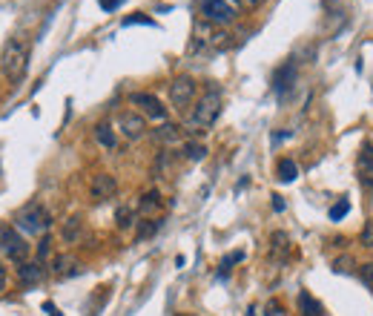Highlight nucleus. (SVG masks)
Masks as SVG:
<instances>
[{
    "instance_id": "6e6552de",
    "label": "nucleus",
    "mask_w": 373,
    "mask_h": 316,
    "mask_svg": "<svg viewBox=\"0 0 373 316\" xmlns=\"http://www.w3.org/2000/svg\"><path fill=\"white\" fill-rule=\"evenodd\" d=\"M118 130H121V135L124 138H129V141H138L144 133H147V121H144V115H138V113H121L118 115Z\"/></svg>"
},
{
    "instance_id": "7c9ffc66",
    "label": "nucleus",
    "mask_w": 373,
    "mask_h": 316,
    "mask_svg": "<svg viewBox=\"0 0 373 316\" xmlns=\"http://www.w3.org/2000/svg\"><path fill=\"white\" fill-rule=\"evenodd\" d=\"M98 3H101V9H106V12H115V9L124 3V0H98Z\"/></svg>"
},
{
    "instance_id": "f257e3e1",
    "label": "nucleus",
    "mask_w": 373,
    "mask_h": 316,
    "mask_svg": "<svg viewBox=\"0 0 373 316\" xmlns=\"http://www.w3.org/2000/svg\"><path fill=\"white\" fill-rule=\"evenodd\" d=\"M233 46V35L224 32L216 23L196 21L192 26V41H190V55H204V52H224Z\"/></svg>"
},
{
    "instance_id": "ddd939ff",
    "label": "nucleus",
    "mask_w": 373,
    "mask_h": 316,
    "mask_svg": "<svg viewBox=\"0 0 373 316\" xmlns=\"http://www.w3.org/2000/svg\"><path fill=\"white\" fill-rule=\"evenodd\" d=\"M290 256V236L284 230H275L270 236V259L273 262H284Z\"/></svg>"
},
{
    "instance_id": "f704fd0d",
    "label": "nucleus",
    "mask_w": 373,
    "mask_h": 316,
    "mask_svg": "<svg viewBox=\"0 0 373 316\" xmlns=\"http://www.w3.org/2000/svg\"><path fill=\"white\" fill-rule=\"evenodd\" d=\"M273 210H284V201H282V196H273Z\"/></svg>"
},
{
    "instance_id": "1a4fd4ad",
    "label": "nucleus",
    "mask_w": 373,
    "mask_h": 316,
    "mask_svg": "<svg viewBox=\"0 0 373 316\" xmlns=\"http://www.w3.org/2000/svg\"><path fill=\"white\" fill-rule=\"evenodd\" d=\"M129 104L141 106L144 113H147V118H155V121L167 118V106H161V101L155 98V95H150V92H133V95H129Z\"/></svg>"
},
{
    "instance_id": "f03ea898",
    "label": "nucleus",
    "mask_w": 373,
    "mask_h": 316,
    "mask_svg": "<svg viewBox=\"0 0 373 316\" xmlns=\"http://www.w3.org/2000/svg\"><path fill=\"white\" fill-rule=\"evenodd\" d=\"M218 113H221V89L216 84H210L187 118V133H207L216 124Z\"/></svg>"
},
{
    "instance_id": "72a5a7b5",
    "label": "nucleus",
    "mask_w": 373,
    "mask_h": 316,
    "mask_svg": "<svg viewBox=\"0 0 373 316\" xmlns=\"http://www.w3.org/2000/svg\"><path fill=\"white\" fill-rule=\"evenodd\" d=\"M6 288V267H3V262H0V291Z\"/></svg>"
},
{
    "instance_id": "7ed1b4c3",
    "label": "nucleus",
    "mask_w": 373,
    "mask_h": 316,
    "mask_svg": "<svg viewBox=\"0 0 373 316\" xmlns=\"http://www.w3.org/2000/svg\"><path fill=\"white\" fill-rule=\"evenodd\" d=\"M26 69H29V43L21 41V38H14V41L6 43V49H3V75L12 84H18V81H23Z\"/></svg>"
},
{
    "instance_id": "473e14b6",
    "label": "nucleus",
    "mask_w": 373,
    "mask_h": 316,
    "mask_svg": "<svg viewBox=\"0 0 373 316\" xmlns=\"http://www.w3.org/2000/svg\"><path fill=\"white\" fill-rule=\"evenodd\" d=\"M49 245H52L49 239H43V242H41V247H38V259H43L46 253H49Z\"/></svg>"
},
{
    "instance_id": "2eb2a0df",
    "label": "nucleus",
    "mask_w": 373,
    "mask_h": 316,
    "mask_svg": "<svg viewBox=\"0 0 373 316\" xmlns=\"http://www.w3.org/2000/svg\"><path fill=\"white\" fill-rule=\"evenodd\" d=\"M161 207H164V201H161V193H158V190H150V193H144V196H141L138 213H141V216H147V218H152V213H158Z\"/></svg>"
},
{
    "instance_id": "a878e982",
    "label": "nucleus",
    "mask_w": 373,
    "mask_h": 316,
    "mask_svg": "<svg viewBox=\"0 0 373 316\" xmlns=\"http://www.w3.org/2000/svg\"><path fill=\"white\" fill-rule=\"evenodd\" d=\"M135 23L155 26V21H152V18H147V14H129V18H124V26H135Z\"/></svg>"
},
{
    "instance_id": "9b49d317",
    "label": "nucleus",
    "mask_w": 373,
    "mask_h": 316,
    "mask_svg": "<svg viewBox=\"0 0 373 316\" xmlns=\"http://www.w3.org/2000/svg\"><path fill=\"white\" fill-rule=\"evenodd\" d=\"M356 172H359V184L373 190V147L365 144L359 153V161H356Z\"/></svg>"
},
{
    "instance_id": "393cba45",
    "label": "nucleus",
    "mask_w": 373,
    "mask_h": 316,
    "mask_svg": "<svg viewBox=\"0 0 373 316\" xmlns=\"http://www.w3.org/2000/svg\"><path fill=\"white\" fill-rule=\"evenodd\" d=\"M348 213H350V201H345V199H342V201H339V204H333V207H330V218H333V221H339V218H345Z\"/></svg>"
},
{
    "instance_id": "39448f33",
    "label": "nucleus",
    "mask_w": 373,
    "mask_h": 316,
    "mask_svg": "<svg viewBox=\"0 0 373 316\" xmlns=\"http://www.w3.org/2000/svg\"><path fill=\"white\" fill-rule=\"evenodd\" d=\"M0 247H3L6 256L12 262H18V264H23L26 256H29V245L23 242V236L14 227H9V225H0Z\"/></svg>"
},
{
    "instance_id": "423d86ee",
    "label": "nucleus",
    "mask_w": 373,
    "mask_h": 316,
    "mask_svg": "<svg viewBox=\"0 0 373 316\" xmlns=\"http://www.w3.org/2000/svg\"><path fill=\"white\" fill-rule=\"evenodd\" d=\"M236 18V6L230 0H201V21L224 26Z\"/></svg>"
},
{
    "instance_id": "bb28decb",
    "label": "nucleus",
    "mask_w": 373,
    "mask_h": 316,
    "mask_svg": "<svg viewBox=\"0 0 373 316\" xmlns=\"http://www.w3.org/2000/svg\"><path fill=\"white\" fill-rule=\"evenodd\" d=\"M241 259H245V253H241V250H236V253H227L224 262H221V273H227V271H230V264H236V262H241Z\"/></svg>"
},
{
    "instance_id": "20e7f679",
    "label": "nucleus",
    "mask_w": 373,
    "mask_h": 316,
    "mask_svg": "<svg viewBox=\"0 0 373 316\" xmlns=\"http://www.w3.org/2000/svg\"><path fill=\"white\" fill-rule=\"evenodd\" d=\"M49 225H52V216L46 213V207H43V204H38V201H29L26 207H21L18 213H14V227L29 233V236L46 233V230H49Z\"/></svg>"
},
{
    "instance_id": "cd10ccee",
    "label": "nucleus",
    "mask_w": 373,
    "mask_h": 316,
    "mask_svg": "<svg viewBox=\"0 0 373 316\" xmlns=\"http://www.w3.org/2000/svg\"><path fill=\"white\" fill-rule=\"evenodd\" d=\"M359 279L365 282V288H370V291H373V262L362 264V271H359Z\"/></svg>"
},
{
    "instance_id": "c9c22d12",
    "label": "nucleus",
    "mask_w": 373,
    "mask_h": 316,
    "mask_svg": "<svg viewBox=\"0 0 373 316\" xmlns=\"http://www.w3.org/2000/svg\"><path fill=\"white\" fill-rule=\"evenodd\" d=\"M241 3H245V6H250V9H256V6H262L264 0H241Z\"/></svg>"
},
{
    "instance_id": "5701e85b",
    "label": "nucleus",
    "mask_w": 373,
    "mask_h": 316,
    "mask_svg": "<svg viewBox=\"0 0 373 316\" xmlns=\"http://www.w3.org/2000/svg\"><path fill=\"white\" fill-rule=\"evenodd\" d=\"M158 227H161V218H144V221H141V227H138V233H135V239H138V242L150 239V236H152Z\"/></svg>"
},
{
    "instance_id": "412c9836",
    "label": "nucleus",
    "mask_w": 373,
    "mask_h": 316,
    "mask_svg": "<svg viewBox=\"0 0 373 316\" xmlns=\"http://www.w3.org/2000/svg\"><path fill=\"white\" fill-rule=\"evenodd\" d=\"M95 138H98V144L106 147V150H115V133H112L109 124H98L95 126Z\"/></svg>"
},
{
    "instance_id": "6ab92c4d",
    "label": "nucleus",
    "mask_w": 373,
    "mask_h": 316,
    "mask_svg": "<svg viewBox=\"0 0 373 316\" xmlns=\"http://www.w3.org/2000/svg\"><path fill=\"white\" fill-rule=\"evenodd\" d=\"M152 138L158 141V144H175V141L181 138V130H178L175 124H164V126H158V130L152 133Z\"/></svg>"
},
{
    "instance_id": "e433bc0d",
    "label": "nucleus",
    "mask_w": 373,
    "mask_h": 316,
    "mask_svg": "<svg viewBox=\"0 0 373 316\" xmlns=\"http://www.w3.org/2000/svg\"><path fill=\"white\" fill-rule=\"evenodd\" d=\"M52 316H60V313H58V311H55V313H52Z\"/></svg>"
},
{
    "instance_id": "0eeeda50",
    "label": "nucleus",
    "mask_w": 373,
    "mask_h": 316,
    "mask_svg": "<svg viewBox=\"0 0 373 316\" xmlns=\"http://www.w3.org/2000/svg\"><path fill=\"white\" fill-rule=\"evenodd\" d=\"M196 81H192L190 75H181V78H175V81L170 84V101L172 106L178 109H184L187 104H192V98H196Z\"/></svg>"
},
{
    "instance_id": "f8f14e48",
    "label": "nucleus",
    "mask_w": 373,
    "mask_h": 316,
    "mask_svg": "<svg viewBox=\"0 0 373 316\" xmlns=\"http://www.w3.org/2000/svg\"><path fill=\"white\" fill-rule=\"evenodd\" d=\"M52 273L58 279H69V276H78L80 273V262L69 253H63V256H55L52 259Z\"/></svg>"
},
{
    "instance_id": "f3484780",
    "label": "nucleus",
    "mask_w": 373,
    "mask_h": 316,
    "mask_svg": "<svg viewBox=\"0 0 373 316\" xmlns=\"http://www.w3.org/2000/svg\"><path fill=\"white\" fill-rule=\"evenodd\" d=\"M80 230H84V221H80V216H69L67 225H63V230H60V239L67 242V245H75Z\"/></svg>"
},
{
    "instance_id": "dca6fc26",
    "label": "nucleus",
    "mask_w": 373,
    "mask_h": 316,
    "mask_svg": "<svg viewBox=\"0 0 373 316\" xmlns=\"http://www.w3.org/2000/svg\"><path fill=\"white\" fill-rule=\"evenodd\" d=\"M18 276H21L23 284H38L43 279V264L41 262H23L18 267Z\"/></svg>"
},
{
    "instance_id": "4be33fe9",
    "label": "nucleus",
    "mask_w": 373,
    "mask_h": 316,
    "mask_svg": "<svg viewBox=\"0 0 373 316\" xmlns=\"http://www.w3.org/2000/svg\"><path fill=\"white\" fill-rule=\"evenodd\" d=\"M184 155L190 158V161H204V158H207V147L199 144V141H187V144H184Z\"/></svg>"
},
{
    "instance_id": "c85d7f7f",
    "label": "nucleus",
    "mask_w": 373,
    "mask_h": 316,
    "mask_svg": "<svg viewBox=\"0 0 373 316\" xmlns=\"http://www.w3.org/2000/svg\"><path fill=\"white\" fill-rule=\"evenodd\" d=\"M359 242H362V247H373V218L365 225V230H362V236H359Z\"/></svg>"
},
{
    "instance_id": "2f4dec72",
    "label": "nucleus",
    "mask_w": 373,
    "mask_h": 316,
    "mask_svg": "<svg viewBox=\"0 0 373 316\" xmlns=\"http://www.w3.org/2000/svg\"><path fill=\"white\" fill-rule=\"evenodd\" d=\"M350 259H339V262H333V271H339V273H345V271H350Z\"/></svg>"
},
{
    "instance_id": "4468645a",
    "label": "nucleus",
    "mask_w": 373,
    "mask_h": 316,
    "mask_svg": "<svg viewBox=\"0 0 373 316\" xmlns=\"http://www.w3.org/2000/svg\"><path fill=\"white\" fill-rule=\"evenodd\" d=\"M293 81H296V63H284V67H279L273 75V89L279 95H284L290 87H293Z\"/></svg>"
},
{
    "instance_id": "9d476101",
    "label": "nucleus",
    "mask_w": 373,
    "mask_h": 316,
    "mask_svg": "<svg viewBox=\"0 0 373 316\" xmlns=\"http://www.w3.org/2000/svg\"><path fill=\"white\" fill-rule=\"evenodd\" d=\"M89 193H92V199H95V201L115 199V193H118V181H115V176H109V172H98V176L92 179Z\"/></svg>"
},
{
    "instance_id": "a211bd4d",
    "label": "nucleus",
    "mask_w": 373,
    "mask_h": 316,
    "mask_svg": "<svg viewBox=\"0 0 373 316\" xmlns=\"http://www.w3.org/2000/svg\"><path fill=\"white\" fill-rule=\"evenodd\" d=\"M275 172H279V181L282 184H290V181L299 179V167H296L293 158H282L279 167H275Z\"/></svg>"
},
{
    "instance_id": "b1692460",
    "label": "nucleus",
    "mask_w": 373,
    "mask_h": 316,
    "mask_svg": "<svg viewBox=\"0 0 373 316\" xmlns=\"http://www.w3.org/2000/svg\"><path fill=\"white\" fill-rule=\"evenodd\" d=\"M115 218H118V227H121V230H129V227H133V225H135V221H133V218H135V213H133V210H129V207H121Z\"/></svg>"
},
{
    "instance_id": "aec40b11",
    "label": "nucleus",
    "mask_w": 373,
    "mask_h": 316,
    "mask_svg": "<svg viewBox=\"0 0 373 316\" xmlns=\"http://www.w3.org/2000/svg\"><path fill=\"white\" fill-rule=\"evenodd\" d=\"M299 308H302V316H321V305L307 291L299 293Z\"/></svg>"
},
{
    "instance_id": "c756f323",
    "label": "nucleus",
    "mask_w": 373,
    "mask_h": 316,
    "mask_svg": "<svg viewBox=\"0 0 373 316\" xmlns=\"http://www.w3.org/2000/svg\"><path fill=\"white\" fill-rule=\"evenodd\" d=\"M282 313H284L282 302H275V299H270V302H267V308H264V316H282Z\"/></svg>"
}]
</instances>
